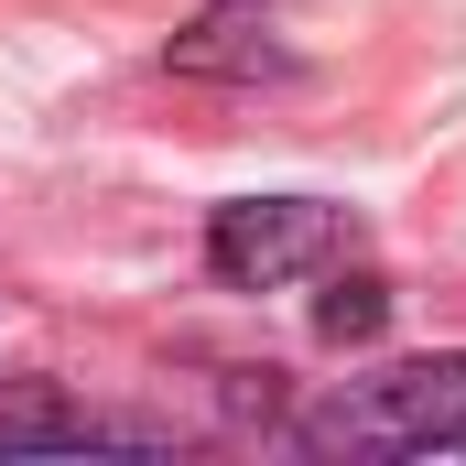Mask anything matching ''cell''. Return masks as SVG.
Instances as JSON below:
<instances>
[{
  "mask_svg": "<svg viewBox=\"0 0 466 466\" xmlns=\"http://www.w3.org/2000/svg\"><path fill=\"white\" fill-rule=\"evenodd\" d=\"M293 66V33H282V0H207L185 33H174V76H228L260 87Z\"/></svg>",
  "mask_w": 466,
  "mask_h": 466,
  "instance_id": "3957f363",
  "label": "cell"
},
{
  "mask_svg": "<svg viewBox=\"0 0 466 466\" xmlns=\"http://www.w3.org/2000/svg\"><path fill=\"white\" fill-rule=\"evenodd\" d=\"M66 445H163V423L76 412V401H66V390H44V380L0 390V456H66Z\"/></svg>",
  "mask_w": 466,
  "mask_h": 466,
  "instance_id": "277c9868",
  "label": "cell"
},
{
  "mask_svg": "<svg viewBox=\"0 0 466 466\" xmlns=\"http://www.w3.org/2000/svg\"><path fill=\"white\" fill-rule=\"evenodd\" d=\"M304 456H434V445H466V348L401 358V369H369V380H337L304 423H293Z\"/></svg>",
  "mask_w": 466,
  "mask_h": 466,
  "instance_id": "6da1fadb",
  "label": "cell"
},
{
  "mask_svg": "<svg viewBox=\"0 0 466 466\" xmlns=\"http://www.w3.org/2000/svg\"><path fill=\"white\" fill-rule=\"evenodd\" d=\"M337 249H348V218L337 207H315V196H238V207H218V228H207V271L238 282V293H271V282L326 271Z\"/></svg>",
  "mask_w": 466,
  "mask_h": 466,
  "instance_id": "7a4b0ae2",
  "label": "cell"
},
{
  "mask_svg": "<svg viewBox=\"0 0 466 466\" xmlns=\"http://www.w3.org/2000/svg\"><path fill=\"white\" fill-rule=\"evenodd\" d=\"M380 326H390V282H380V271H348V282L315 304V337H337V348H369Z\"/></svg>",
  "mask_w": 466,
  "mask_h": 466,
  "instance_id": "5b68a950",
  "label": "cell"
}]
</instances>
